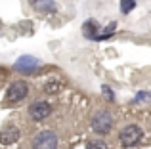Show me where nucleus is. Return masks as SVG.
<instances>
[{"label":"nucleus","instance_id":"f257e3e1","mask_svg":"<svg viewBox=\"0 0 151 149\" xmlns=\"http://www.w3.org/2000/svg\"><path fill=\"white\" fill-rule=\"evenodd\" d=\"M142 138H144V132H142V128L136 126V124L124 126L121 130V134H119V140H121V143L124 147H134L136 143L142 142Z\"/></svg>","mask_w":151,"mask_h":149},{"label":"nucleus","instance_id":"f03ea898","mask_svg":"<svg viewBox=\"0 0 151 149\" xmlns=\"http://www.w3.org/2000/svg\"><path fill=\"white\" fill-rule=\"evenodd\" d=\"M113 126V117L109 115V111H98L92 119V130L98 134H107Z\"/></svg>","mask_w":151,"mask_h":149},{"label":"nucleus","instance_id":"7ed1b4c3","mask_svg":"<svg viewBox=\"0 0 151 149\" xmlns=\"http://www.w3.org/2000/svg\"><path fill=\"white\" fill-rule=\"evenodd\" d=\"M33 149H58V136L50 130H44L35 136Z\"/></svg>","mask_w":151,"mask_h":149},{"label":"nucleus","instance_id":"20e7f679","mask_svg":"<svg viewBox=\"0 0 151 149\" xmlns=\"http://www.w3.org/2000/svg\"><path fill=\"white\" fill-rule=\"evenodd\" d=\"M6 96H8V101L19 103V101H23L27 96H29V86H27L25 80H15L14 84H10Z\"/></svg>","mask_w":151,"mask_h":149},{"label":"nucleus","instance_id":"39448f33","mask_svg":"<svg viewBox=\"0 0 151 149\" xmlns=\"http://www.w3.org/2000/svg\"><path fill=\"white\" fill-rule=\"evenodd\" d=\"M52 113V105L48 103V101H35L33 105L29 107V117L33 120H44L46 117H50Z\"/></svg>","mask_w":151,"mask_h":149},{"label":"nucleus","instance_id":"423d86ee","mask_svg":"<svg viewBox=\"0 0 151 149\" xmlns=\"http://www.w3.org/2000/svg\"><path fill=\"white\" fill-rule=\"evenodd\" d=\"M37 67H38V59L33 56H21L15 61V69L21 73H33Z\"/></svg>","mask_w":151,"mask_h":149},{"label":"nucleus","instance_id":"0eeeda50","mask_svg":"<svg viewBox=\"0 0 151 149\" xmlns=\"http://www.w3.org/2000/svg\"><path fill=\"white\" fill-rule=\"evenodd\" d=\"M17 140H19V130L15 126H6L0 132V142H2L4 145H10V143L17 142Z\"/></svg>","mask_w":151,"mask_h":149},{"label":"nucleus","instance_id":"6e6552de","mask_svg":"<svg viewBox=\"0 0 151 149\" xmlns=\"http://www.w3.org/2000/svg\"><path fill=\"white\" fill-rule=\"evenodd\" d=\"M33 8L38 11H44V14H54L58 10V6L54 4V0H31Z\"/></svg>","mask_w":151,"mask_h":149},{"label":"nucleus","instance_id":"1a4fd4ad","mask_svg":"<svg viewBox=\"0 0 151 149\" xmlns=\"http://www.w3.org/2000/svg\"><path fill=\"white\" fill-rule=\"evenodd\" d=\"M98 31H100V27H98V23L94 21V19H90V21H86L84 25H82V33H84V37H88V38H96Z\"/></svg>","mask_w":151,"mask_h":149},{"label":"nucleus","instance_id":"9d476101","mask_svg":"<svg viewBox=\"0 0 151 149\" xmlns=\"http://www.w3.org/2000/svg\"><path fill=\"white\" fill-rule=\"evenodd\" d=\"M61 80L59 78H50V80H46L44 82V92L46 94H55V92H59L61 90Z\"/></svg>","mask_w":151,"mask_h":149},{"label":"nucleus","instance_id":"9b49d317","mask_svg":"<svg viewBox=\"0 0 151 149\" xmlns=\"http://www.w3.org/2000/svg\"><path fill=\"white\" fill-rule=\"evenodd\" d=\"M134 8H136V2H134V0H121V11L122 14H128Z\"/></svg>","mask_w":151,"mask_h":149},{"label":"nucleus","instance_id":"f8f14e48","mask_svg":"<svg viewBox=\"0 0 151 149\" xmlns=\"http://www.w3.org/2000/svg\"><path fill=\"white\" fill-rule=\"evenodd\" d=\"M113 31H115V23H111L107 29H103L101 33H98V37H96V40H103V38H109L111 34H113Z\"/></svg>","mask_w":151,"mask_h":149},{"label":"nucleus","instance_id":"ddd939ff","mask_svg":"<svg viewBox=\"0 0 151 149\" xmlns=\"http://www.w3.org/2000/svg\"><path fill=\"white\" fill-rule=\"evenodd\" d=\"M86 149H109V147H107V143H103V142H92Z\"/></svg>","mask_w":151,"mask_h":149},{"label":"nucleus","instance_id":"4468645a","mask_svg":"<svg viewBox=\"0 0 151 149\" xmlns=\"http://www.w3.org/2000/svg\"><path fill=\"white\" fill-rule=\"evenodd\" d=\"M101 92L107 96V100H109V101H113V100H115V96H113V92H111V88H109V86H103V88H101Z\"/></svg>","mask_w":151,"mask_h":149},{"label":"nucleus","instance_id":"2eb2a0df","mask_svg":"<svg viewBox=\"0 0 151 149\" xmlns=\"http://www.w3.org/2000/svg\"><path fill=\"white\" fill-rule=\"evenodd\" d=\"M4 77H6V71H4V69H0V80H2Z\"/></svg>","mask_w":151,"mask_h":149}]
</instances>
